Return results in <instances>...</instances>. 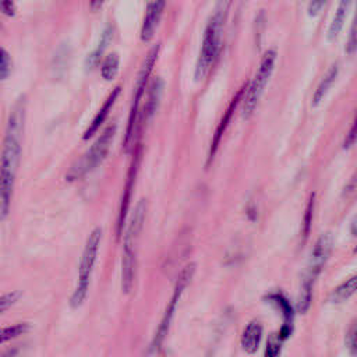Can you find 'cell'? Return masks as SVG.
<instances>
[{"mask_svg":"<svg viewBox=\"0 0 357 357\" xmlns=\"http://www.w3.org/2000/svg\"><path fill=\"white\" fill-rule=\"evenodd\" d=\"M11 67H13V61L8 52L3 46H0V81L8 78L11 73Z\"/></svg>","mask_w":357,"mask_h":357,"instance_id":"25","label":"cell"},{"mask_svg":"<svg viewBox=\"0 0 357 357\" xmlns=\"http://www.w3.org/2000/svg\"><path fill=\"white\" fill-rule=\"evenodd\" d=\"M165 6H166V0H152L148 4L146 11H145V17H144V21H142L141 32H139V36H141L142 42H149L153 38V35H155V32L159 26Z\"/></svg>","mask_w":357,"mask_h":357,"instance_id":"11","label":"cell"},{"mask_svg":"<svg viewBox=\"0 0 357 357\" xmlns=\"http://www.w3.org/2000/svg\"><path fill=\"white\" fill-rule=\"evenodd\" d=\"M262 332H264V328H262V324L257 319L251 321L243 335H241V347L245 353L248 354H254L259 346H261V339H262Z\"/></svg>","mask_w":357,"mask_h":357,"instance_id":"15","label":"cell"},{"mask_svg":"<svg viewBox=\"0 0 357 357\" xmlns=\"http://www.w3.org/2000/svg\"><path fill=\"white\" fill-rule=\"evenodd\" d=\"M21 296H22V293L20 290H14V291L1 294L0 296V315L3 312H6L10 307H13L21 298Z\"/></svg>","mask_w":357,"mask_h":357,"instance_id":"26","label":"cell"},{"mask_svg":"<svg viewBox=\"0 0 357 357\" xmlns=\"http://www.w3.org/2000/svg\"><path fill=\"white\" fill-rule=\"evenodd\" d=\"M357 50V4H356V14L351 22V28H350V33L347 38V43H346V52L349 54H353Z\"/></svg>","mask_w":357,"mask_h":357,"instance_id":"28","label":"cell"},{"mask_svg":"<svg viewBox=\"0 0 357 357\" xmlns=\"http://www.w3.org/2000/svg\"><path fill=\"white\" fill-rule=\"evenodd\" d=\"M337 71H339V67L337 64H333L332 67H329V70L325 73V75L322 77L321 82L318 84L315 92H314V96H312V105L317 106L322 102V99L325 98V95L329 92V89L332 88L336 77H337Z\"/></svg>","mask_w":357,"mask_h":357,"instance_id":"17","label":"cell"},{"mask_svg":"<svg viewBox=\"0 0 357 357\" xmlns=\"http://www.w3.org/2000/svg\"><path fill=\"white\" fill-rule=\"evenodd\" d=\"M120 92H121V86H116V88L109 93V96L106 98V100L103 102V105L100 106V109L98 110V113L95 114V117L92 119V121L89 123L88 128L85 130V132H84V135H82L84 141H88L89 138H92V137L99 131V128L103 126V123L106 121L109 113L112 112V107H113V105L116 103V100H117Z\"/></svg>","mask_w":357,"mask_h":357,"instance_id":"14","label":"cell"},{"mask_svg":"<svg viewBox=\"0 0 357 357\" xmlns=\"http://www.w3.org/2000/svg\"><path fill=\"white\" fill-rule=\"evenodd\" d=\"M0 13L7 17H14L17 13V6L14 0H0Z\"/></svg>","mask_w":357,"mask_h":357,"instance_id":"30","label":"cell"},{"mask_svg":"<svg viewBox=\"0 0 357 357\" xmlns=\"http://www.w3.org/2000/svg\"><path fill=\"white\" fill-rule=\"evenodd\" d=\"M139 160H141V144L134 145V153H132V160L127 172V178L121 195V202H120V209H119V216H117V236L123 234L126 219L128 215V206L131 202V195L134 191V184L137 178V172L139 167Z\"/></svg>","mask_w":357,"mask_h":357,"instance_id":"9","label":"cell"},{"mask_svg":"<svg viewBox=\"0 0 357 357\" xmlns=\"http://www.w3.org/2000/svg\"><path fill=\"white\" fill-rule=\"evenodd\" d=\"M328 0H310V4H308V15L310 17H315L318 15L322 8L325 7Z\"/></svg>","mask_w":357,"mask_h":357,"instance_id":"31","label":"cell"},{"mask_svg":"<svg viewBox=\"0 0 357 357\" xmlns=\"http://www.w3.org/2000/svg\"><path fill=\"white\" fill-rule=\"evenodd\" d=\"M112 35H113V28L109 25L106 26V29L103 31L102 36H100V40L98 43V46L92 50V53L88 54L86 60H85V66L88 70H92L95 66H98V63L100 61L103 53H105V49L107 47L110 39H112Z\"/></svg>","mask_w":357,"mask_h":357,"instance_id":"18","label":"cell"},{"mask_svg":"<svg viewBox=\"0 0 357 357\" xmlns=\"http://www.w3.org/2000/svg\"><path fill=\"white\" fill-rule=\"evenodd\" d=\"M332 248H333V238H332V234L331 233H325L322 234L314 248H312V252H311V257H310V261H308V265L304 271L305 275L317 279L318 275L321 273L324 265L326 264L328 258L331 257V252H332Z\"/></svg>","mask_w":357,"mask_h":357,"instance_id":"10","label":"cell"},{"mask_svg":"<svg viewBox=\"0 0 357 357\" xmlns=\"http://www.w3.org/2000/svg\"><path fill=\"white\" fill-rule=\"evenodd\" d=\"M231 4H233V0H218L206 22L199 56L194 70V79L198 82L208 75L211 67L213 66L219 54L222 39H223V29H225Z\"/></svg>","mask_w":357,"mask_h":357,"instance_id":"2","label":"cell"},{"mask_svg":"<svg viewBox=\"0 0 357 357\" xmlns=\"http://www.w3.org/2000/svg\"><path fill=\"white\" fill-rule=\"evenodd\" d=\"M275 63H276V49H268L261 59V63L258 66V70L252 81L247 84V88L243 96V109H241L244 119H247L254 113L265 91V86L269 81V77L275 68Z\"/></svg>","mask_w":357,"mask_h":357,"instance_id":"8","label":"cell"},{"mask_svg":"<svg viewBox=\"0 0 357 357\" xmlns=\"http://www.w3.org/2000/svg\"><path fill=\"white\" fill-rule=\"evenodd\" d=\"M103 3H105V0H89V6H91V8H92L93 11L98 10V8H100Z\"/></svg>","mask_w":357,"mask_h":357,"instance_id":"32","label":"cell"},{"mask_svg":"<svg viewBox=\"0 0 357 357\" xmlns=\"http://www.w3.org/2000/svg\"><path fill=\"white\" fill-rule=\"evenodd\" d=\"M357 291V273L347 280H344L342 284H339L329 296V300L335 304H340L346 300H349L354 293Z\"/></svg>","mask_w":357,"mask_h":357,"instance_id":"19","label":"cell"},{"mask_svg":"<svg viewBox=\"0 0 357 357\" xmlns=\"http://www.w3.org/2000/svg\"><path fill=\"white\" fill-rule=\"evenodd\" d=\"M100 241H102V227H95L89 233L82 255L79 259V266H78V278H77V284L75 289L70 297V305L73 308H78L84 304V301L88 297L89 291V283H91V276L96 264V258L99 254L100 248Z\"/></svg>","mask_w":357,"mask_h":357,"instance_id":"5","label":"cell"},{"mask_svg":"<svg viewBox=\"0 0 357 357\" xmlns=\"http://www.w3.org/2000/svg\"><path fill=\"white\" fill-rule=\"evenodd\" d=\"M119 66H120V57L117 53H109L102 64H100V75L106 81L114 79V77L119 73Z\"/></svg>","mask_w":357,"mask_h":357,"instance_id":"21","label":"cell"},{"mask_svg":"<svg viewBox=\"0 0 357 357\" xmlns=\"http://www.w3.org/2000/svg\"><path fill=\"white\" fill-rule=\"evenodd\" d=\"M356 252H357V247H356Z\"/></svg>","mask_w":357,"mask_h":357,"instance_id":"35","label":"cell"},{"mask_svg":"<svg viewBox=\"0 0 357 357\" xmlns=\"http://www.w3.org/2000/svg\"><path fill=\"white\" fill-rule=\"evenodd\" d=\"M283 342L284 340L280 337L279 333L269 335L266 340V347H265V357H279Z\"/></svg>","mask_w":357,"mask_h":357,"instance_id":"24","label":"cell"},{"mask_svg":"<svg viewBox=\"0 0 357 357\" xmlns=\"http://www.w3.org/2000/svg\"><path fill=\"white\" fill-rule=\"evenodd\" d=\"M266 301H269L272 305H275L284 318V325L293 326V317H294V307L290 305L287 298L280 293H272L265 297Z\"/></svg>","mask_w":357,"mask_h":357,"instance_id":"20","label":"cell"},{"mask_svg":"<svg viewBox=\"0 0 357 357\" xmlns=\"http://www.w3.org/2000/svg\"><path fill=\"white\" fill-rule=\"evenodd\" d=\"M28 328H29V325L25 324V322H20V324H15V325H11V326L0 328V344L21 336L22 333H25L28 331Z\"/></svg>","mask_w":357,"mask_h":357,"instance_id":"22","label":"cell"},{"mask_svg":"<svg viewBox=\"0 0 357 357\" xmlns=\"http://www.w3.org/2000/svg\"><path fill=\"white\" fill-rule=\"evenodd\" d=\"M344 343L350 356L357 357V317L350 322L344 335Z\"/></svg>","mask_w":357,"mask_h":357,"instance_id":"23","label":"cell"},{"mask_svg":"<svg viewBox=\"0 0 357 357\" xmlns=\"http://www.w3.org/2000/svg\"><path fill=\"white\" fill-rule=\"evenodd\" d=\"M314 202H315V194H311L308 202H307V208H305V215H304V220H303V238H305L310 233V227H311V220H312V212H314Z\"/></svg>","mask_w":357,"mask_h":357,"instance_id":"27","label":"cell"},{"mask_svg":"<svg viewBox=\"0 0 357 357\" xmlns=\"http://www.w3.org/2000/svg\"><path fill=\"white\" fill-rule=\"evenodd\" d=\"M356 142H357V114H356V119H354V121H353V124H351V127H350V130H349L346 138H344L343 148H344V149H349V148H351Z\"/></svg>","mask_w":357,"mask_h":357,"instance_id":"29","label":"cell"},{"mask_svg":"<svg viewBox=\"0 0 357 357\" xmlns=\"http://www.w3.org/2000/svg\"><path fill=\"white\" fill-rule=\"evenodd\" d=\"M245 88H247V84H244V86H241V89L237 91V93L234 95V98H233L231 102L229 103V106H227L225 114L222 116L220 123L218 124V127H216V130H215V134H213V138H212V144H211V151H209V162L213 159V156H215V153H216V151H218V146H219V144H220V139H222V137H223V134H225V131H226V128H227V126H229V123H230V120H231V117H233V114H234V110H236L237 105L240 103V100H243Z\"/></svg>","mask_w":357,"mask_h":357,"instance_id":"12","label":"cell"},{"mask_svg":"<svg viewBox=\"0 0 357 357\" xmlns=\"http://www.w3.org/2000/svg\"><path fill=\"white\" fill-rule=\"evenodd\" d=\"M350 230L354 236H357V216L351 220V225H350Z\"/></svg>","mask_w":357,"mask_h":357,"instance_id":"34","label":"cell"},{"mask_svg":"<svg viewBox=\"0 0 357 357\" xmlns=\"http://www.w3.org/2000/svg\"><path fill=\"white\" fill-rule=\"evenodd\" d=\"M351 1L353 0H339L337 8H336L335 15H333V20H332V22L328 28V39L329 40H335L337 38V35L340 33V31L344 25V21L347 18Z\"/></svg>","mask_w":357,"mask_h":357,"instance_id":"16","label":"cell"},{"mask_svg":"<svg viewBox=\"0 0 357 357\" xmlns=\"http://www.w3.org/2000/svg\"><path fill=\"white\" fill-rule=\"evenodd\" d=\"M163 79L156 77L153 78V81L148 85V98L145 100V105L142 107V112L139 113V126L148 123L153 114L158 110V106L160 103L162 99V93H163Z\"/></svg>","mask_w":357,"mask_h":357,"instance_id":"13","label":"cell"},{"mask_svg":"<svg viewBox=\"0 0 357 357\" xmlns=\"http://www.w3.org/2000/svg\"><path fill=\"white\" fill-rule=\"evenodd\" d=\"M114 134H116V124L113 123L102 131V134L95 139V142L85 152V155L73 165V167L66 174V180L70 183L81 180L93 169L100 166L109 153Z\"/></svg>","mask_w":357,"mask_h":357,"instance_id":"6","label":"cell"},{"mask_svg":"<svg viewBox=\"0 0 357 357\" xmlns=\"http://www.w3.org/2000/svg\"><path fill=\"white\" fill-rule=\"evenodd\" d=\"M197 271V265L194 262H190L187 264L178 273V278L176 280V286H174V290L172 293V297H170V301L165 310V314L156 328V332H155V336L149 344V353H155L163 343V340L166 339L167 333H169V329H170V324H172V319L174 317V312H176V308H177V303L183 294V291L188 287V284L191 283L192 278H194V273Z\"/></svg>","mask_w":357,"mask_h":357,"instance_id":"7","label":"cell"},{"mask_svg":"<svg viewBox=\"0 0 357 357\" xmlns=\"http://www.w3.org/2000/svg\"><path fill=\"white\" fill-rule=\"evenodd\" d=\"M26 105L18 99L8 116L6 134L0 153V220H4L11 208L17 170L22 153V135L25 127Z\"/></svg>","mask_w":357,"mask_h":357,"instance_id":"1","label":"cell"},{"mask_svg":"<svg viewBox=\"0 0 357 357\" xmlns=\"http://www.w3.org/2000/svg\"><path fill=\"white\" fill-rule=\"evenodd\" d=\"M0 29H1V25H0Z\"/></svg>","mask_w":357,"mask_h":357,"instance_id":"36","label":"cell"},{"mask_svg":"<svg viewBox=\"0 0 357 357\" xmlns=\"http://www.w3.org/2000/svg\"><path fill=\"white\" fill-rule=\"evenodd\" d=\"M159 50H160V45L156 43L153 45L149 52L145 56V60L141 66V70L138 73L137 77V82H135V88H134V96H132V103H131V109H130V114H128V120H127V127H126V134H124V139H123V148L126 152H128L132 146H134V141L139 128V105H141V99L145 93V89L148 86V81L151 77V73L153 70V66L158 60L159 56Z\"/></svg>","mask_w":357,"mask_h":357,"instance_id":"4","label":"cell"},{"mask_svg":"<svg viewBox=\"0 0 357 357\" xmlns=\"http://www.w3.org/2000/svg\"><path fill=\"white\" fill-rule=\"evenodd\" d=\"M17 349H11V350H7L4 351L3 354H0V357H17Z\"/></svg>","mask_w":357,"mask_h":357,"instance_id":"33","label":"cell"},{"mask_svg":"<svg viewBox=\"0 0 357 357\" xmlns=\"http://www.w3.org/2000/svg\"><path fill=\"white\" fill-rule=\"evenodd\" d=\"M148 204L146 199H139L134 206L128 225L124 229V243L121 255V289L126 294L132 290L137 275V241L142 231Z\"/></svg>","mask_w":357,"mask_h":357,"instance_id":"3","label":"cell"}]
</instances>
